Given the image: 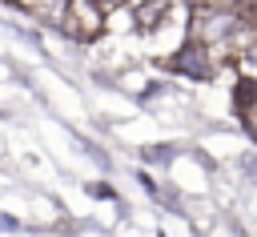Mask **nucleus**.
Returning a JSON list of instances; mask_svg holds the SVG:
<instances>
[{
  "instance_id": "nucleus-1",
  "label": "nucleus",
  "mask_w": 257,
  "mask_h": 237,
  "mask_svg": "<svg viewBox=\"0 0 257 237\" xmlns=\"http://www.w3.org/2000/svg\"><path fill=\"white\" fill-rule=\"evenodd\" d=\"M100 20L104 12L92 4V0H64V12H60V32L72 36V40H92L100 32Z\"/></svg>"
},
{
  "instance_id": "nucleus-2",
  "label": "nucleus",
  "mask_w": 257,
  "mask_h": 237,
  "mask_svg": "<svg viewBox=\"0 0 257 237\" xmlns=\"http://www.w3.org/2000/svg\"><path fill=\"white\" fill-rule=\"evenodd\" d=\"M20 8H28V12H36V16H44V20H60V12H64V0H16Z\"/></svg>"
},
{
  "instance_id": "nucleus-3",
  "label": "nucleus",
  "mask_w": 257,
  "mask_h": 237,
  "mask_svg": "<svg viewBox=\"0 0 257 237\" xmlns=\"http://www.w3.org/2000/svg\"><path fill=\"white\" fill-rule=\"evenodd\" d=\"M88 193H92V197H112V189H108V185H88Z\"/></svg>"
},
{
  "instance_id": "nucleus-4",
  "label": "nucleus",
  "mask_w": 257,
  "mask_h": 237,
  "mask_svg": "<svg viewBox=\"0 0 257 237\" xmlns=\"http://www.w3.org/2000/svg\"><path fill=\"white\" fill-rule=\"evenodd\" d=\"M92 4H96V8H100V12H108V8H120V4H124V0H92Z\"/></svg>"
}]
</instances>
